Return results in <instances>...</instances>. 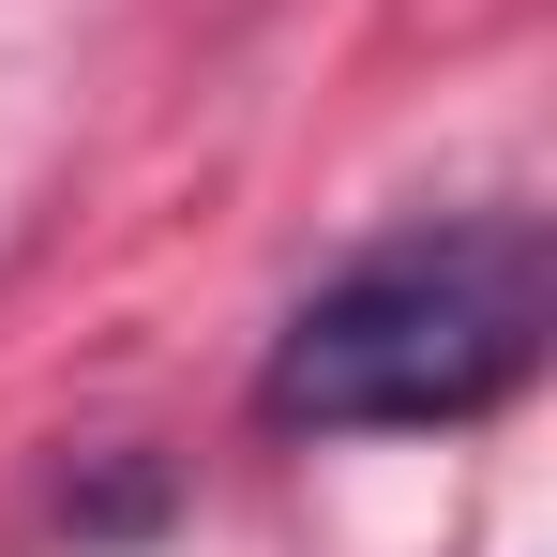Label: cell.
<instances>
[{
	"label": "cell",
	"instance_id": "1",
	"mask_svg": "<svg viewBox=\"0 0 557 557\" xmlns=\"http://www.w3.org/2000/svg\"><path fill=\"white\" fill-rule=\"evenodd\" d=\"M557 332V242L528 211H437L392 226L317 286L257 362V422L272 437H422V422H482L497 392L543 376Z\"/></svg>",
	"mask_w": 557,
	"mask_h": 557
}]
</instances>
